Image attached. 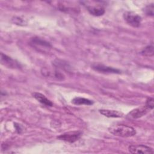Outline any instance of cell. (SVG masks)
<instances>
[{"instance_id":"obj_12","label":"cell","mask_w":154,"mask_h":154,"mask_svg":"<svg viewBox=\"0 0 154 154\" xmlns=\"http://www.w3.org/2000/svg\"><path fill=\"white\" fill-rule=\"evenodd\" d=\"M32 96L37 101H38L39 102H40L41 103H42L43 105H44L45 106H52L53 105V103L51 100H49L48 99H47L45 96H44L43 94H42L40 93L35 92V93H32Z\"/></svg>"},{"instance_id":"obj_16","label":"cell","mask_w":154,"mask_h":154,"mask_svg":"<svg viewBox=\"0 0 154 154\" xmlns=\"http://www.w3.org/2000/svg\"><path fill=\"white\" fill-rule=\"evenodd\" d=\"M153 102H154V99L153 97H149L146 100L145 105L147 108H149L150 110H152L153 108V105H154Z\"/></svg>"},{"instance_id":"obj_11","label":"cell","mask_w":154,"mask_h":154,"mask_svg":"<svg viewBox=\"0 0 154 154\" xmlns=\"http://www.w3.org/2000/svg\"><path fill=\"white\" fill-rule=\"evenodd\" d=\"M58 7L60 10L69 12L70 11H76L78 8L76 7H72V4H70V2H67V1H61L58 2Z\"/></svg>"},{"instance_id":"obj_8","label":"cell","mask_w":154,"mask_h":154,"mask_svg":"<svg viewBox=\"0 0 154 154\" xmlns=\"http://www.w3.org/2000/svg\"><path fill=\"white\" fill-rule=\"evenodd\" d=\"M91 67L95 71L103 73H120V70H119V69L111 67H108L100 64H93Z\"/></svg>"},{"instance_id":"obj_1","label":"cell","mask_w":154,"mask_h":154,"mask_svg":"<svg viewBox=\"0 0 154 154\" xmlns=\"http://www.w3.org/2000/svg\"><path fill=\"white\" fill-rule=\"evenodd\" d=\"M110 133L121 137H129L136 134V131L131 126L125 125H114L108 128Z\"/></svg>"},{"instance_id":"obj_4","label":"cell","mask_w":154,"mask_h":154,"mask_svg":"<svg viewBox=\"0 0 154 154\" xmlns=\"http://www.w3.org/2000/svg\"><path fill=\"white\" fill-rule=\"evenodd\" d=\"M150 109L147 108L146 105L137 108L131 111L127 115V119L129 120H134L141 117L146 115L149 111H150Z\"/></svg>"},{"instance_id":"obj_15","label":"cell","mask_w":154,"mask_h":154,"mask_svg":"<svg viewBox=\"0 0 154 154\" xmlns=\"http://www.w3.org/2000/svg\"><path fill=\"white\" fill-rule=\"evenodd\" d=\"M153 9H154V7H153V4L152 3L150 4L147 5L145 8H144V11L146 13V14L148 16H153Z\"/></svg>"},{"instance_id":"obj_10","label":"cell","mask_w":154,"mask_h":154,"mask_svg":"<svg viewBox=\"0 0 154 154\" xmlns=\"http://www.w3.org/2000/svg\"><path fill=\"white\" fill-rule=\"evenodd\" d=\"M99 112L107 117H113V118H120L122 117L123 116V112L111 109H100Z\"/></svg>"},{"instance_id":"obj_2","label":"cell","mask_w":154,"mask_h":154,"mask_svg":"<svg viewBox=\"0 0 154 154\" xmlns=\"http://www.w3.org/2000/svg\"><path fill=\"white\" fill-rule=\"evenodd\" d=\"M88 11L95 16H100L105 13V8L101 1H82Z\"/></svg>"},{"instance_id":"obj_13","label":"cell","mask_w":154,"mask_h":154,"mask_svg":"<svg viewBox=\"0 0 154 154\" xmlns=\"http://www.w3.org/2000/svg\"><path fill=\"white\" fill-rule=\"evenodd\" d=\"M72 102L75 104V105H91L93 104V101L91 100L90 99L84 98V97H76L73 98L72 100Z\"/></svg>"},{"instance_id":"obj_5","label":"cell","mask_w":154,"mask_h":154,"mask_svg":"<svg viewBox=\"0 0 154 154\" xmlns=\"http://www.w3.org/2000/svg\"><path fill=\"white\" fill-rule=\"evenodd\" d=\"M82 135L81 132L79 131H72L61 134L57 138L69 143H74L78 140Z\"/></svg>"},{"instance_id":"obj_14","label":"cell","mask_w":154,"mask_h":154,"mask_svg":"<svg viewBox=\"0 0 154 154\" xmlns=\"http://www.w3.org/2000/svg\"><path fill=\"white\" fill-rule=\"evenodd\" d=\"M153 43L147 46L141 51V54L147 56V57H151L154 54V49H153Z\"/></svg>"},{"instance_id":"obj_7","label":"cell","mask_w":154,"mask_h":154,"mask_svg":"<svg viewBox=\"0 0 154 154\" xmlns=\"http://www.w3.org/2000/svg\"><path fill=\"white\" fill-rule=\"evenodd\" d=\"M1 62L2 64L8 67V68L19 69L20 67V66L17 61L3 53L1 54Z\"/></svg>"},{"instance_id":"obj_3","label":"cell","mask_w":154,"mask_h":154,"mask_svg":"<svg viewBox=\"0 0 154 154\" xmlns=\"http://www.w3.org/2000/svg\"><path fill=\"white\" fill-rule=\"evenodd\" d=\"M123 18L127 23L133 27H138L141 22V17L132 11H126L123 14Z\"/></svg>"},{"instance_id":"obj_6","label":"cell","mask_w":154,"mask_h":154,"mask_svg":"<svg viewBox=\"0 0 154 154\" xmlns=\"http://www.w3.org/2000/svg\"><path fill=\"white\" fill-rule=\"evenodd\" d=\"M129 152L131 153H153L152 148L145 145H131L128 147Z\"/></svg>"},{"instance_id":"obj_9","label":"cell","mask_w":154,"mask_h":154,"mask_svg":"<svg viewBox=\"0 0 154 154\" xmlns=\"http://www.w3.org/2000/svg\"><path fill=\"white\" fill-rule=\"evenodd\" d=\"M30 43L33 46L36 48L43 47V48H49L51 47V45L50 44V43L38 37L32 38L30 40Z\"/></svg>"}]
</instances>
